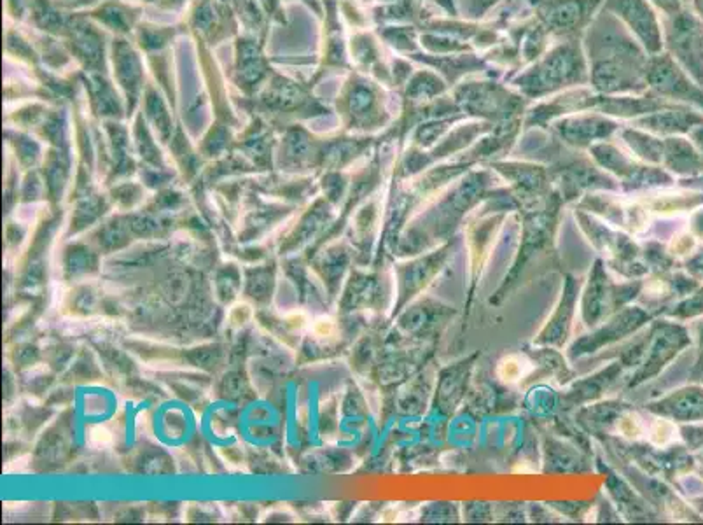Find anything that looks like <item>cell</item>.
<instances>
[{
	"mask_svg": "<svg viewBox=\"0 0 703 525\" xmlns=\"http://www.w3.org/2000/svg\"><path fill=\"white\" fill-rule=\"evenodd\" d=\"M673 435V425L668 424L667 420H656L651 424L649 427V440L654 443V445H667V443L672 440Z\"/></svg>",
	"mask_w": 703,
	"mask_h": 525,
	"instance_id": "3",
	"label": "cell"
},
{
	"mask_svg": "<svg viewBox=\"0 0 703 525\" xmlns=\"http://www.w3.org/2000/svg\"><path fill=\"white\" fill-rule=\"evenodd\" d=\"M616 431L620 432L623 438L628 440H639L646 435V424H644L642 418L637 413L628 412L625 413L623 417L618 418L616 422Z\"/></svg>",
	"mask_w": 703,
	"mask_h": 525,
	"instance_id": "2",
	"label": "cell"
},
{
	"mask_svg": "<svg viewBox=\"0 0 703 525\" xmlns=\"http://www.w3.org/2000/svg\"><path fill=\"white\" fill-rule=\"evenodd\" d=\"M530 372H532V362L525 355L509 354L497 362V377L506 384H516Z\"/></svg>",
	"mask_w": 703,
	"mask_h": 525,
	"instance_id": "1",
	"label": "cell"
}]
</instances>
